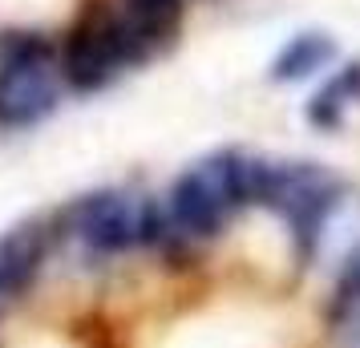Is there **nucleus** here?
Returning a JSON list of instances; mask_svg holds the SVG:
<instances>
[{
  "label": "nucleus",
  "mask_w": 360,
  "mask_h": 348,
  "mask_svg": "<svg viewBox=\"0 0 360 348\" xmlns=\"http://www.w3.org/2000/svg\"><path fill=\"white\" fill-rule=\"evenodd\" d=\"M142 61V49L134 45L130 29L114 13L85 17V25L65 45V82L73 89H101L126 65Z\"/></svg>",
  "instance_id": "nucleus-5"
},
{
  "label": "nucleus",
  "mask_w": 360,
  "mask_h": 348,
  "mask_svg": "<svg viewBox=\"0 0 360 348\" xmlns=\"http://www.w3.org/2000/svg\"><path fill=\"white\" fill-rule=\"evenodd\" d=\"M61 98V77L53 53L25 33L0 37V122L29 126L41 122Z\"/></svg>",
  "instance_id": "nucleus-3"
},
{
  "label": "nucleus",
  "mask_w": 360,
  "mask_h": 348,
  "mask_svg": "<svg viewBox=\"0 0 360 348\" xmlns=\"http://www.w3.org/2000/svg\"><path fill=\"white\" fill-rule=\"evenodd\" d=\"M45 251H49V231L37 219L0 235V316L37 280V271L45 264Z\"/></svg>",
  "instance_id": "nucleus-6"
},
{
  "label": "nucleus",
  "mask_w": 360,
  "mask_h": 348,
  "mask_svg": "<svg viewBox=\"0 0 360 348\" xmlns=\"http://www.w3.org/2000/svg\"><path fill=\"white\" fill-rule=\"evenodd\" d=\"M247 202V158L235 150H219L186 166L170 195H166V219L179 231L182 243H202L223 231L239 207Z\"/></svg>",
  "instance_id": "nucleus-1"
},
{
  "label": "nucleus",
  "mask_w": 360,
  "mask_h": 348,
  "mask_svg": "<svg viewBox=\"0 0 360 348\" xmlns=\"http://www.w3.org/2000/svg\"><path fill=\"white\" fill-rule=\"evenodd\" d=\"M332 57H336L332 37L300 33V37H292V41L279 49L276 65H271V77H276V82H300V77H311L316 69H324Z\"/></svg>",
  "instance_id": "nucleus-8"
},
{
  "label": "nucleus",
  "mask_w": 360,
  "mask_h": 348,
  "mask_svg": "<svg viewBox=\"0 0 360 348\" xmlns=\"http://www.w3.org/2000/svg\"><path fill=\"white\" fill-rule=\"evenodd\" d=\"M328 316H332L336 340H340L344 348H360V255H352V259L336 271Z\"/></svg>",
  "instance_id": "nucleus-7"
},
{
  "label": "nucleus",
  "mask_w": 360,
  "mask_h": 348,
  "mask_svg": "<svg viewBox=\"0 0 360 348\" xmlns=\"http://www.w3.org/2000/svg\"><path fill=\"white\" fill-rule=\"evenodd\" d=\"M356 98H360V65H348L316 89V98H311V105H308V117L316 126H336L344 117V110Z\"/></svg>",
  "instance_id": "nucleus-10"
},
{
  "label": "nucleus",
  "mask_w": 360,
  "mask_h": 348,
  "mask_svg": "<svg viewBox=\"0 0 360 348\" xmlns=\"http://www.w3.org/2000/svg\"><path fill=\"white\" fill-rule=\"evenodd\" d=\"M154 202L134 191H98L73 207V235L98 255H117L150 239Z\"/></svg>",
  "instance_id": "nucleus-4"
},
{
  "label": "nucleus",
  "mask_w": 360,
  "mask_h": 348,
  "mask_svg": "<svg viewBox=\"0 0 360 348\" xmlns=\"http://www.w3.org/2000/svg\"><path fill=\"white\" fill-rule=\"evenodd\" d=\"M174 20H179V0H126L122 8V25L130 29L142 57L174 29Z\"/></svg>",
  "instance_id": "nucleus-9"
},
{
  "label": "nucleus",
  "mask_w": 360,
  "mask_h": 348,
  "mask_svg": "<svg viewBox=\"0 0 360 348\" xmlns=\"http://www.w3.org/2000/svg\"><path fill=\"white\" fill-rule=\"evenodd\" d=\"M344 199L340 179L316 162H263L247 158V202L276 211L308 251L328 211Z\"/></svg>",
  "instance_id": "nucleus-2"
}]
</instances>
